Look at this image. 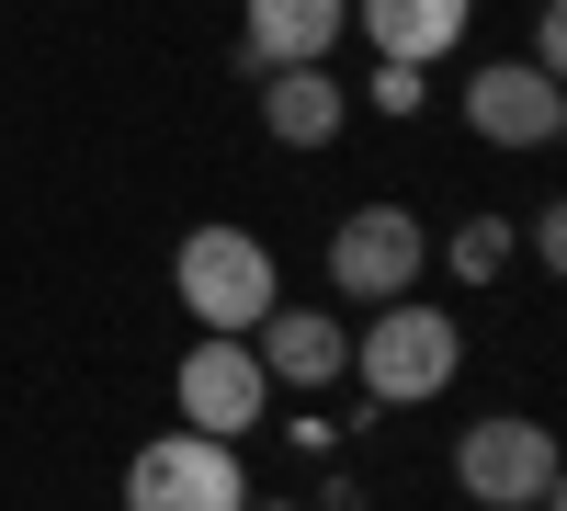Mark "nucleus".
I'll list each match as a JSON object with an SVG mask.
<instances>
[{"instance_id":"nucleus-16","label":"nucleus","mask_w":567,"mask_h":511,"mask_svg":"<svg viewBox=\"0 0 567 511\" xmlns=\"http://www.w3.org/2000/svg\"><path fill=\"white\" fill-rule=\"evenodd\" d=\"M250 511H296V500H250Z\"/></svg>"},{"instance_id":"nucleus-6","label":"nucleus","mask_w":567,"mask_h":511,"mask_svg":"<svg viewBox=\"0 0 567 511\" xmlns=\"http://www.w3.org/2000/svg\"><path fill=\"white\" fill-rule=\"evenodd\" d=\"M171 421H182V432H216V443H250V432L272 421V376H261V352L194 330V352L171 364Z\"/></svg>"},{"instance_id":"nucleus-13","label":"nucleus","mask_w":567,"mask_h":511,"mask_svg":"<svg viewBox=\"0 0 567 511\" xmlns=\"http://www.w3.org/2000/svg\"><path fill=\"white\" fill-rule=\"evenodd\" d=\"M363 103L386 114V125H420V103H432V69H386V58H374V80H363Z\"/></svg>"},{"instance_id":"nucleus-10","label":"nucleus","mask_w":567,"mask_h":511,"mask_svg":"<svg viewBox=\"0 0 567 511\" xmlns=\"http://www.w3.org/2000/svg\"><path fill=\"white\" fill-rule=\"evenodd\" d=\"M465 23H477V0H352V34L386 69H443L465 45Z\"/></svg>"},{"instance_id":"nucleus-9","label":"nucleus","mask_w":567,"mask_h":511,"mask_svg":"<svg viewBox=\"0 0 567 511\" xmlns=\"http://www.w3.org/2000/svg\"><path fill=\"white\" fill-rule=\"evenodd\" d=\"M352 34V0H239V58L250 69H329Z\"/></svg>"},{"instance_id":"nucleus-1","label":"nucleus","mask_w":567,"mask_h":511,"mask_svg":"<svg viewBox=\"0 0 567 511\" xmlns=\"http://www.w3.org/2000/svg\"><path fill=\"white\" fill-rule=\"evenodd\" d=\"M171 296H182V318H194V330L250 341L261 318L284 307V262H272V239H261V227L205 216V227H182V251H171Z\"/></svg>"},{"instance_id":"nucleus-11","label":"nucleus","mask_w":567,"mask_h":511,"mask_svg":"<svg viewBox=\"0 0 567 511\" xmlns=\"http://www.w3.org/2000/svg\"><path fill=\"white\" fill-rule=\"evenodd\" d=\"M341 125H352V80L341 69H261V136H272V149L318 160Z\"/></svg>"},{"instance_id":"nucleus-8","label":"nucleus","mask_w":567,"mask_h":511,"mask_svg":"<svg viewBox=\"0 0 567 511\" xmlns=\"http://www.w3.org/2000/svg\"><path fill=\"white\" fill-rule=\"evenodd\" d=\"M250 352H261L272 398H284V387H296V398H318V387H341V376H352V330H341L329 307H296V296H284L261 330H250Z\"/></svg>"},{"instance_id":"nucleus-2","label":"nucleus","mask_w":567,"mask_h":511,"mask_svg":"<svg viewBox=\"0 0 567 511\" xmlns=\"http://www.w3.org/2000/svg\"><path fill=\"white\" fill-rule=\"evenodd\" d=\"M465 376V318L432 307V296H398L352 330V387L363 409H432L443 387Z\"/></svg>"},{"instance_id":"nucleus-12","label":"nucleus","mask_w":567,"mask_h":511,"mask_svg":"<svg viewBox=\"0 0 567 511\" xmlns=\"http://www.w3.org/2000/svg\"><path fill=\"white\" fill-rule=\"evenodd\" d=\"M432 262L454 273V285H499V273L523 262V227H511V216H465L454 239H432Z\"/></svg>"},{"instance_id":"nucleus-15","label":"nucleus","mask_w":567,"mask_h":511,"mask_svg":"<svg viewBox=\"0 0 567 511\" xmlns=\"http://www.w3.org/2000/svg\"><path fill=\"white\" fill-rule=\"evenodd\" d=\"M523 251H534V262H567V216H556V205H545V216L523 227Z\"/></svg>"},{"instance_id":"nucleus-5","label":"nucleus","mask_w":567,"mask_h":511,"mask_svg":"<svg viewBox=\"0 0 567 511\" xmlns=\"http://www.w3.org/2000/svg\"><path fill=\"white\" fill-rule=\"evenodd\" d=\"M420 273H432V227H420L409 205H352L341 227H329V296L398 307V296H420Z\"/></svg>"},{"instance_id":"nucleus-3","label":"nucleus","mask_w":567,"mask_h":511,"mask_svg":"<svg viewBox=\"0 0 567 511\" xmlns=\"http://www.w3.org/2000/svg\"><path fill=\"white\" fill-rule=\"evenodd\" d=\"M454 489L477 511H556V432L534 409H488L454 432Z\"/></svg>"},{"instance_id":"nucleus-7","label":"nucleus","mask_w":567,"mask_h":511,"mask_svg":"<svg viewBox=\"0 0 567 511\" xmlns=\"http://www.w3.org/2000/svg\"><path fill=\"white\" fill-rule=\"evenodd\" d=\"M465 136L477 149H556L567 136V80H545L534 58H488V69H465Z\"/></svg>"},{"instance_id":"nucleus-4","label":"nucleus","mask_w":567,"mask_h":511,"mask_svg":"<svg viewBox=\"0 0 567 511\" xmlns=\"http://www.w3.org/2000/svg\"><path fill=\"white\" fill-rule=\"evenodd\" d=\"M125 511H250V467L216 432H148L125 454Z\"/></svg>"},{"instance_id":"nucleus-14","label":"nucleus","mask_w":567,"mask_h":511,"mask_svg":"<svg viewBox=\"0 0 567 511\" xmlns=\"http://www.w3.org/2000/svg\"><path fill=\"white\" fill-rule=\"evenodd\" d=\"M534 69H545V80H567V12H556V0L534 12Z\"/></svg>"}]
</instances>
